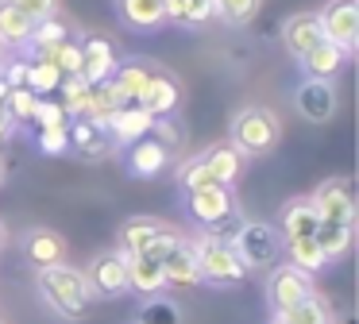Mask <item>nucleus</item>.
I'll use <instances>...</instances> for the list:
<instances>
[{"label": "nucleus", "instance_id": "obj_44", "mask_svg": "<svg viewBox=\"0 0 359 324\" xmlns=\"http://www.w3.org/2000/svg\"><path fill=\"white\" fill-rule=\"evenodd\" d=\"M4 239H8V231H4V224H0V247H4Z\"/></svg>", "mask_w": 359, "mask_h": 324}, {"label": "nucleus", "instance_id": "obj_35", "mask_svg": "<svg viewBox=\"0 0 359 324\" xmlns=\"http://www.w3.org/2000/svg\"><path fill=\"white\" fill-rule=\"evenodd\" d=\"M140 324H182V309L170 297H147L140 305Z\"/></svg>", "mask_w": 359, "mask_h": 324}, {"label": "nucleus", "instance_id": "obj_29", "mask_svg": "<svg viewBox=\"0 0 359 324\" xmlns=\"http://www.w3.org/2000/svg\"><path fill=\"white\" fill-rule=\"evenodd\" d=\"M66 39H70V27H66L62 20H43V23H35V31H32V39H27V50H32V58H43V54H50L55 46H62Z\"/></svg>", "mask_w": 359, "mask_h": 324}, {"label": "nucleus", "instance_id": "obj_43", "mask_svg": "<svg viewBox=\"0 0 359 324\" xmlns=\"http://www.w3.org/2000/svg\"><path fill=\"white\" fill-rule=\"evenodd\" d=\"M8 93H12V89H8V81L0 77V104H4V97H8Z\"/></svg>", "mask_w": 359, "mask_h": 324}, {"label": "nucleus", "instance_id": "obj_16", "mask_svg": "<svg viewBox=\"0 0 359 324\" xmlns=\"http://www.w3.org/2000/svg\"><path fill=\"white\" fill-rule=\"evenodd\" d=\"M151 128H155V116H147L140 104H124L120 112H112L109 120H104V131H109L112 147L140 143L143 135H151Z\"/></svg>", "mask_w": 359, "mask_h": 324}, {"label": "nucleus", "instance_id": "obj_22", "mask_svg": "<svg viewBox=\"0 0 359 324\" xmlns=\"http://www.w3.org/2000/svg\"><path fill=\"white\" fill-rule=\"evenodd\" d=\"M116 15L132 31H158L166 23V0H116Z\"/></svg>", "mask_w": 359, "mask_h": 324}, {"label": "nucleus", "instance_id": "obj_42", "mask_svg": "<svg viewBox=\"0 0 359 324\" xmlns=\"http://www.w3.org/2000/svg\"><path fill=\"white\" fill-rule=\"evenodd\" d=\"M12 131H16V123H12V116L4 112V104H0V143H8Z\"/></svg>", "mask_w": 359, "mask_h": 324}, {"label": "nucleus", "instance_id": "obj_8", "mask_svg": "<svg viewBox=\"0 0 359 324\" xmlns=\"http://www.w3.org/2000/svg\"><path fill=\"white\" fill-rule=\"evenodd\" d=\"M81 274H86L93 297H124L128 293V259L120 251H101Z\"/></svg>", "mask_w": 359, "mask_h": 324}, {"label": "nucleus", "instance_id": "obj_14", "mask_svg": "<svg viewBox=\"0 0 359 324\" xmlns=\"http://www.w3.org/2000/svg\"><path fill=\"white\" fill-rule=\"evenodd\" d=\"M20 251H24V262L35 270H47L66 262V239L50 228H32L24 239H20Z\"/></svg>", "mask_w": 359, "mask_h": 324}, {"label": "nucleus", "instance_id": "obj_34", "mask_svg": "<svg viewBox=\"0 0 359 324\" xmlns=\"http://www.w3.org/2000/svg\"><path fill=\"white\" fill-rule=\"evenodd\" d=\"M259 4L263 0H212V15L220 23H228V27H243V23L255 20Z\"/></svg>", "mask_w": 359, "mask_h": 324}, {"label": "nucleus", "instance_id": "obj_39", "mask_svg": "<svg viewBox=\"0 0 359 324\" xmlns=\"http://www.w3.org/2000/svg\"><path fill=\"white\" fill-rule=\"evenodd\" d=\"M35 143H39V151H43V154H66V151H70V135H66V123H62V128L35 131Z\"/></svg>", "mask_w": 359, "mask_h": 324}, {"label": "nucleus", "instance_id": "obj_27", "mask_svg": "<svg viewBox=\"0 0 359 324\" xmlns=\"http://www.w3.org/2000/svg\"><path fill=\"white\" fill-rule=\"evenodd\" d=\"M32 31H35V23L12 0H0V39H4V46H27Z\"/></svg>", "mask_w": 359, "mask_h": 324}, {"label": "nucleus", "instance_id": "obj_12", "mask_svg": "<svg viewBox=\"0 0 359 324\" xmlns=\"http://www.w3.org/2000/svg\"><path fill=\"white\" fill-rule=\"evenodd\" d=\"M78 50H81L78 77L86 85H101V81H109V77L116 74V50H112V43L104 35H86L78 43Z\"/></svg>", "mask_w": 359, "mask_h": 324}, {"label": "nucleus", "instance_id": "obj_10", "mask_svg": "<svg viewBox=\"0 0 359 324\" xmlns=\"http://www.w3.org/2000/svg\"><path fill=\"white\" fill-rule=\"evenodd\" d=\"M266 297H271L274 313H282V309H290V305H297V301L313 297V278L302 274L297 266H290V262H286V266H274L271 278H266Z\"/></svg>", "mask_w": 359, "mask_h": 324}, {"label": "nucleus", "instance_id": "obj_11", "mask_svg": "<svg viewBox=\"0 0 359 324\" xmlns=\"http://www.w3.org/2000/svg\"><path fill=\"white\" fill-rule=\"evenodd\" d=\"M294 104L309 123H328L336 116V108H340V97H336L332 81H309V77H305L294 93Z\"/></svg>", "mask_w": 359, "mask_h": 324}, {"label": "nucleus", "instance_id": "obj_28", "mask_svg": "<svg viewBox=\"0 0 359 324\" xmlns=\"http://www.w3.org/2000/svg\"><path fill=\"white\" fill-rule=\"evenodd\" d=\"M166 20L178 27H205L212 20V0H166Z\"/></svg>", "mask_w": 359, "mask_h": 324}, {"label": "nucleus", "instance_id": "obj_3", "mask_svg": "<svg viewBox=\"0 0 359 324\" xmlns=\"http://www.w3.org/2000/svg\"><path fill=\"white\" fill-rule=\"evenodd\" d=\"M120 247L116 251L124 255V259H135V255H147V259H166V251H170L174 243H178V231L166 228L163 220H155V216H132V220L120 224Z\"/></svg>", "mask_w": 359, "mask_h": 324}, {"label": "nucleus", "instance_id": "obj_9", "mask_svg": "<svg viewBox=\"0 0 359 324\" xmlns=\"http://www.w3.org/2000/svg\"><path fill=\"white\" fill-rule=\"evenodd\" d=\"M186 212L194 216L201 228H217L220 220L236 212V197L228 185H205V189L186 193Z\"/></svg>", "mask_w": 359, "mask_h": 324}, {"label": "nucleus", "instance_id": "obj_24", "mask_svg": "<svg viewBox=\"0 0 359 324\" xmlns=\"http://www.w3.org/2000/svg\"><path fill=\"white\" fill-rule=\"evenodd\" d=\"M163 274H166V282H174V285H201L197 259H194V243L178 239V243L166 251V259H163Z\"/></svg>", "mask_w": 359, "mask_h": 324}, {"label": "nucleus", "instance_id": "obj_6", "mask_svg": "<svg viewBox=\"0 0 359 324\" xmlns=\"http://www.w3.org/2000/svg\"><path fill=\"white\" fill-rule=\"evenodd\" d=\"M317 20H320V35L328 43H336L348 54L355 50V43H359V4L355 0H328L317 12Z\"/></svg>", "mask_w": 359, "mask_h": 324}, {"label": "nucleus", "instance_id": "obj_48", "mask_svg": "<svg viewBox=\"0 0 359 324\" xmlns=\"http://www.w3.org/2000/svg\"><path fill=\"white\" fill-rule=\"evenodd\" d=\"M0 324H4V320H0Z\"/></svg>", "mask_w": 359, "mask_h": 324}, {"label": "nucleus", "instance_id": "obj_32", "mask_svg": "<svg viewBox=\"0 0 359 324\" xmlns=\"http://www.w3.org/2000/svg\"><path fill=\"white\" fill-rule=\"evenodd\" d=\"M58 85H62L58 66H50V62H43V58H27V81H24V89H32L35 97H50V93H58Z\"/></svg>", "mask_w": 359, "mask_h": 324}, {"label": "nucleus", "instance_id": "obj_18", "mask_svg": "<svg viewBox=\"0 0 359 324\" xmlns=\"http://www.w3.org/2000/svg\"><path fill=\"white\" fill-rule=\"evenodd\" d=\"M317 224H320V216L309 197H290L278 212V236L282 239H313Z\"/></svg>", "mask_w": 359, "mask_h": 324}, {"label": "nucleus", "instance_id": "obj_36", "mask_svg": "<svg viewBox=\"0 0 359 324\" xmlns=\"http://www.w3.org/2000/svg\"><path fill=\"white\" fill-rule=\"evenodd\" d=\"M32 131H47V128H62V123H70V116L62 112V104L50 97H39L35 100V112H32Z\"/></svg>", "mask_w": 359, "mask_h": 324}, {"label": "nucleus", "instance_id": "obj_20", "mask_svg": "<svg viewBox=\"0 0 359 324\" xmlns=\"http://www.w3.org/2000/svg\"><path fill=\"white\" fill-rule=\"evenodd\" d=\"M166 274H163V262L158 259H147V255H135L128 259V290L140 293V297H163L166 290Z\"/></svg>", "mask_w": 359, "mask_h": 324}, {"label": "nucleus", "instance_id": "obj_19", "mask_svg": "<svg viewBox=\"0 0 359 324\" xmlns=\"http://www.w3.org/2000/svg\"><path fill=\"white\" fill-rule=\"evenodd\" d=\"M124 162H128V170H132L135 177H158L166 166H170V151H166L155 135H143L140 143L128 147Z\"/></svg>", "mask_w": 359, "mask_h": 324}, {"label": "nucleus", "instance_id": "obj_13", "mask_svg": "<svg viewBox=\"0 0 359 324\" xmlns=\"http://www.w3.org/2000/svg\"><path fill=\"white\" fill-rule=\"evenodd\" d=\"M66 135H70V151H78L81 158H89V162H101V158H109V154L116 151L112 139H109V131H104V123L86 120V116H78V120L66 123Z\"/></svg>", "mask_w": 359, "mask_h": 324}, {"label": "nucleus", "instance_id": "obj_40", "mask_svg": "<svg viewBox=\"0 0 359 324\" xmlns=\"http://www.w3.org/2000/svg\"><path fill=\"white\" fill-rule=\"evenodd\" d=\"M12 4H16L32 23H43V20H50V15L58 12V0H12Z\"/></svg>", "mask_w": 359, "mask_h": 324}, {"label": "nucleus", "instance_id": "obj_15", "mask_svg": "<svg viewBox=\"0 0 359 324\" xmlns=\"http://www.w3.org/2000/svg\"><path fill=\"white\" fill-rule=\"evenodd\" d=\"M135 104H140L147 116H155V120L178 112V104H182V81H178V77H170V74H163V69H155V77L147 81V89H143V97L135 100Z\"/></svg>", "mask_w": 359, "mask_h": 324}, {"label": "nucleus", "instance_id": "obj_31", "mask_svg": "<svg viewBox=\"0 0 359 324\" xmlns=\"http://www.w3.org/2000/svg\"><path fill=\"white\" fill-rule=\"evenodd\" d=\"M89 93H93V85H86L81 77H62V85H58V104H62V112L70 120L89 112Z\"/></svg>", "mask_w": 359, "mask_h": 324}, {"label": "nucleus", "instance_id": "obj_41", "mask_svg": "<svg viewBox=\"0 0 359 324\" xmlns=\"http://www.w3.org/2000/svg\"><path fill=\"white\" fill-rule=\"evenodd\" d=\"M0 77L8 81V89H24V81H27V58H16V62H8V66L0 69Z\"/></svg>", "mask_w": 359, "mask_h": 324}, {"label": "nucleus", "instance_id": "obj_45", "mask_svg": "<svg viewBox=\"0 0 359 324\" xmlns=\"http://www.w3.org/2000/svg\"><path fill=\"white\" fill-rule=\"evenodd\" d=\"M4 50H8V46H4V39H0V62H4Z\"/></svg>", "mask_w": 359, "mask_h": 324}, {"label": "nucleus", "instance_id": "obj_46", "mask_svg": "<svg viewBox=\"0 0 359 324\" xmlns=\"http://www.w3.org/2000/svg\"><path fill=\"white\" fill-rule=\"evenodd\" d=\"M0 185H4V166H0Z\"/></svg>", "mask_w": 359, "mask_h": 324}, {"label": "nucleus", "instance_id": "obj_21", "mask_svg": "<svg viewBox=\"0 0 359 324\" xmlns=\"http://www.w3.org/2000/svg\"><path fill=\"white\" fill-rule=\"evenodd\" d=\"M305 69V77L309 81H332L336 74L344 69V62H348V50H340L336 43H328V39H320L317 46H313L305 58H297Z\"/></svg>", "mask_w": 359, "mask_h": 324}, {"label": "nucleus", "instance_id": "obj_5", "mask_svg": "<svg viewBox=\"0 0 359 324\" xmlns=\"http://www.w3.org/2000/svg\"><path fill=\"white\" fill-rule=\"evenodd\" d=\"M232 247L240 255V262L248 270H263V266H274L282 255V236L274 224L266 220H243L240 231L232 236Z\"/></svg>", "mask_w": 359, "mask_h": 324}, {"label": "nucleus", "instance_id": "obj_37", "mask_svg": "<svg viewBox=\"0 0 359 324\" xmlns=\"http://www.w3.org/2000/svg\"><path fill=\"white\" fill-rule=\"evenodd\" d=\"M178 185H182V193H194V189H205V185H217V182L209 177L201 154H194V158H186L178 166Z\"/></svg>", "mask_w": 359, "mask_h": 324}, {"label": "nucleus", "instance_id": "obj_7", "mask_svg": "<svg viewBox=\"0 0 359 324\" xmlns=\"http://www.w3.org/2000/svg\"><path fill=\"white\" fill-rule=\"evenodd\" d=\"M313 208L320 220L332 224H355V193H351V177H328L313 189Z\"/></svg>", "mask_w": 359, "mask_h": 324}, {"label": "nucleus", "instance_id": "obj_30", "mask_svg": "<svg viewBox=\"0 0 359 324\" xmlns=\"http://www.w3.org/2000/svg\"><path fill=\"white\" fill-rule=\"evenodd\" d=\"M282 247L290 251V266H297L302 274H317V270H325V255H320L317 239H282Z\"/></svg>", "mask_w": 359, "mask_h": 324}, {"label": "nucleus", "instance_id": "obj_17", "mask_svg": "<svg viewBox=\"0 0 359 324\" xmlns=\"http://www.w3.org/2000/svg\"><path fill=\"white\" fill-rule=\"evenodd\" d=\"M320 39H325V35H320L317 12H294L286 23H282V46H286L290 58H305Z\"/></svg>", "mask_w": 359, "mask_h": 324}, {"label": "nucleus", "instance_id": "obj_1", "mask_svg": "<svg viewBox=\"0 0 359 324\" xmlns=\"http://www.w3.org/2000/svg\"><path fill=\"white\" fill-rule=\"evenodd\" d=\"M35 285H39L43 301H47L58 316H66V320L86 316L89 305H93V290H89L86 274H81L78 266H70V262H58V266L39 270Z\"/></svg>", "mask_w": 359, "mask_h": 324}, {"label": "nucleus", "instance_id": "obj_23", "mask_svg": "<svg viewBox=\"0 0 359 324\" xmlns=\"http://www.w3.org/2000/svg\"><path fill=\"white\" fill-rule=\"evenodd\" d=\"M201 158H205V170H209L212 182L232 189V182L240 177V170H243V154L236 151L232 143H212L209 151L201 154Z\"/></svg>", "mask_w": 359, "mask_h": 324}, {"label": "nucleus", "instance_id": "obj_47", "mask_svg": "<svg viewBox=\"0 0 359 324\" xmlns=\"http://www.w3.org/2000/svg\"><path fill=\"white\" fill-rule=\"evenodd\" d=\"M271 324H278V320H271Z\"/></svg>", "mask_w": 359, "mask_h": 324}, {"label": "nucleus", "instance_id": "obj_2", "mask_svg": "<svg viewBox=\"0 0 359 324\" xmlns=\"http://www.w3.org/2000/svg\"><path fill=\"white\" fill-rule=\"evenodd\" d=\"M282 139L278 112L263 104H248L232 116V147L240 154H271Z\"/></svg>", "mask_w": 359, "mask_h": 324}, {"label": "nucleus", "instance_id": "obj_25", "mask_svg": "<svg viewBox=\"0 0 359 324\" xmlns=\"http://www.w3.org/2000/svg\"><path fill=\"white\" fill-rule=\"evenodd\" d=\"M151 77H155V66H151V62L132 58V62H116V74H112V81H116V89L124 93L128 104H135V100L143 97V89H147Z\"/></svg>", "mask_w": 359, "mask_h": 324}, {"label": "nucleus", "instance_id": "obj_4", "mask_svg": "<svg viewBox=\"0 0 359 324\" xmlns=\"http://www.w3.org/2000/svg\"><path fill=\"white\" fill-rule=\"evenodd\" d=\"M194 259H197V274H201V282L209 285H240L243 278H248V266L240 262V255H236V247L228 243V239H197L194 243Z\"/></svg>", "mask_w": 359, "mask_h": 324}, {"label": "nucleus", "instance_id": "obj_38", "mask_svg": "<svg viewBox=\"0 0 359 324\" xmlns=\"http://www.w3.org/2000/svg\"><path fill=\"white\" fill-rule=\"evenodd\" d=\"M35 93L32 89H12L8 97H4V112L12 116V123H27L32 120V112H35Z\"/></svg>", "mask_w": 359, "mask_h": 324}, {"label": "nucleus", "instance_id": "obj_33", "mask_svg": "<svg viewBox=\"0 0 359 324\" xmlns=\"http://www.w3.org/2000/svg\"><path fill=\"white\" fill-rule=\"evenodd\" d=\"M274 320H278V324H332V316H328V309L320 305L317 293H313V297H305V301H297V305L282 309Z\"/></svg>", "mask_w": 359, "mask_h": 324}, {"label": "nucleus", "instance_id": "obj_26", "mask_svg": "<svg viewBox=\"0 0 359 324\" xmlns=\"http://www.w3.org/2000/svg\"><path fill=\"white\" fill-rule=\"evenodd\" d=\"M351 224H332V220H320L317 231H313V239H317L320 255H325V262H340L344 255L351 251Z\"/></svg>", "mask_w": 359, "mask_h": 324}]
</instances>
